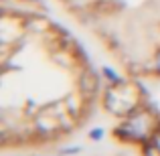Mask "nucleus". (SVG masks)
<instances>
[{
  "mask_svg": "<svg viewBox=\"0 0 160 156\" xmlns=\"http://www.w3.org/2000/svg\"><path fill=\"white\" fill-rule=\"evenodd\" d=\"M81 89L85 91V93H93L95 89H98V77H95L93 73H85L81 77Z\"/></svg>",
  "mask_w": 160,
  "mask_h": 156,
  "instance_id": "1",
  "label": "nucleus"
},
{
  "mask_svg": "<svg viewBox=\"0 0 160 156\" xmlns=\"http://www.w3.org/2000/svg\"><path fill=\"white\" fill-rule=\"evenodd\" d=\"M148 156H160V150L158 148H148Z\"/></svg>",
  "mask_w": 160,
  "mask_h": 156,
  "instance_id": "2",
  "label": "nucleus"
},
{
  "mask_svg": "<svg viewBox=\"0 0 160 156\" xmlns=\"http://www.w3.org/2000/svg\"><path fill=\"white\" fill-rule=\"evenodd\" d=\"M156 63H158V69H160V53H158V59H156Z\"/></svg>",
  "mask_w": 160,
  "mask_h": 156,
  "instance_id": "3",
  "label": "nucleus"
}]
</instances>
